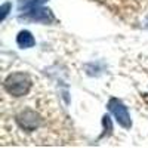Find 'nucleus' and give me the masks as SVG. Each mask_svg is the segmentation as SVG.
<instances>
[{
  "mask_svg": "<svg viewBox=\"0 0 148 148\" xmlns=\"http://www.w3.org/2000/svg\"><path fill=\"white\" fill-rule=\"evenodd\" d=\"M5 89L12 96H24L31 89V80L24 73H14L5 80Z\"/></svg>",
  "mask_w": 148,
  "mask_h": 148,
  "instance_id": "1",
  "label": "nucleus"
},
{
  "mask_svg": "<svg viewBox=\"0 0 148 148\" xmlns=\"http://www.w3.org/2000/svg\"><path fill=\"white\" fill-rule=\"evenodd\" d=\"M12 8V5L10 3H5L3 6H2V21L8 16V14H9V9Z\"/></svg>",
  "mask_w": 148,
  "mask_h": 148,
  "instance_id": "6",
  "label": "nucleus"
},
{
  "mask_svg": "<svg viewBox=\"0 0 148 148\" xmlns=\"http://www.w3.org/2000/svg\"><path fill=\"white\" fill-rule=\"evenodd\" d=\"M16 43H18V46L22 47V49H28V47H33V46L36 45V39L33 37V34H31L30 31L22 30V31H19L18 36H16Z\"/></svg>",
  "mask_w": 148,
  "mask_h": 148,
  "instance_id": "4",
  "label": "nucleus"
},
{
  "mask_svg": "<svg viewBox=\"0 0 148 148\" xmlns=\"http://www.w3.org/2000/svg\"><path fill=\"white\" fill-rule=\"evenodd\" d=\"M25 19L47 24V22H52V21L55 19V16H53V14H52V12L49 10V9L37 6V8H34V9H31V10H28V12H27Z\"/></svg>",
  "mask_w": 148,
  "mask_h": 148,
  "instance_id": "3",
  "label": "nucleus"
},
{
  "mask_svg": "<svg viewBox=\"0 0 148 148\" xmlns=\"http://www.w3.org/2000/svg\"><path fill=\"white\" fill-rule=\"evenodd\" d=\"M45 2H47V0H19L18 9L19 12H28L37 6H42Z\"/></svg>",
  "mask_w": 148,
  "mask_h": 148,
  "instance_id": "5",
  "label": "nucleus"
},
{
  "mask_svg": "<svg viewBox=\"0 0 148 148\" xmlns=\"http://www.w3.org/2000/svg\"><path fill=\"white\" fill-rule=\"evenodd\" d=\"M108 108L110 111L114 114L116 120L119 121V125L123 126L125 129H130L132 126V120H130V116H129V111H127V107L123 104L121 101L113 98L110 102H108Z\"/></svg>",
  "mask_w": 148,
  "mask_h": 148,
  "instance_id": "2",
  "label": "nucleus"
}]
</instances>
